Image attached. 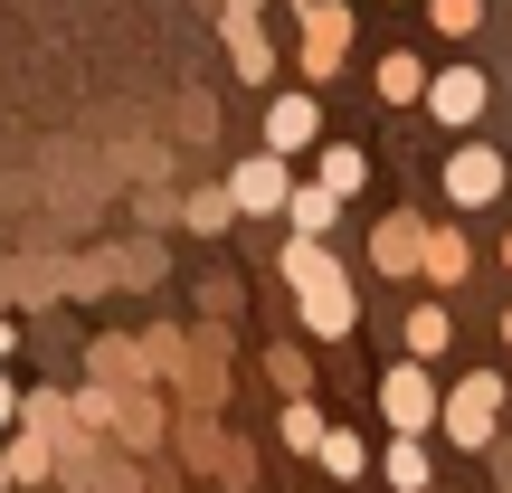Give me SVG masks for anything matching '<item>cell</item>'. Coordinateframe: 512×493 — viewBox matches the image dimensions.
Returning a JSON list of instances; mask_svg holds the SVG:
<instances>
[{
  "label": "cell",
  "instance_id": "cell-1",
  "mask_svg": "<svg viewBox=\"0 0 512 493\" xmlns=\"http://www.w3.org/2000/svg\"><path fill=\"white\" fill-rule=\"evenodd\" d=\"M266 143H275V152L313 143V95H275V114H266Z\"/></svg>",
  "mask_w": 512,
  "mask_h": 493
},
{
  "label": "cell",
  "instance_id": "cell-3",
  "mask_svg": "<svg viewBox=\"0 0 512 493\" xmlns=\"http://www.w3.org/2000/svg\"><path fill=\"white\" fill-rule=\"evenodd\" d=\"M494 181H503V162H494V152H465V162H456V200H465V209H475V200H494Z\"/></svg>",
  "mask_w": 512,
  "mask_h": 493
},
{
  "label": "cell",
  "instance_id": "cell-5",
  "mask_svg": "<svg viewBox=\"0 0 512 493\" xmlns=\"http://www.w3.org/2000/svg\"><path fill=\"white\" fill-rule=\"evenodd\" d=\"M484 427H494V389H465V408H456V437H465V446H475V437H484Z\"/></svg>",
  "mask_w": 512,
  "mask_h": 493
},
{
  "label": "cell",
  "instance_id": "cell-6",
  "mask_svg": "<svg viewBox=\"0 0 512 493\" xmlns=\"http://www.w3.org/2000/svg\"><path fill=\"white\" fill-rule=\"evenodd\" d=\"M0 418H10V389H0Z\"/></svg>",
  "mask_w": 512,
  "mask_h": 493
},
{
  "label": "cell",
  "instance_id": "cell-4",
  "mask_svg": "<svg viewBox=\"0 0 512 493\" xmlns=\"http://www.w3.org/2000/svg\"><path fill=\"white\" fill-rule=\"evenodd\" d=\"M285 190H275V162H247L238 171V209H275Z\"/></svg>",
  "mask_w": 512,
  "mask_h": 493
},
{
  "label": "cell",
  "instance_id": "cell-2",
  "mask_svg": "<svg viewBox=\"0 0 512 493\" xmlns=\"http://www.w3.org/2000/svg\"><path fill=\"white\" fill-rule=\"evenodd\" d=\"M475 105H484V76H475V67L437 76V114H446V124H475Z\"/></svg>",
  "mask_w": 512,
  "mask_h": 493
}]
</instances>
